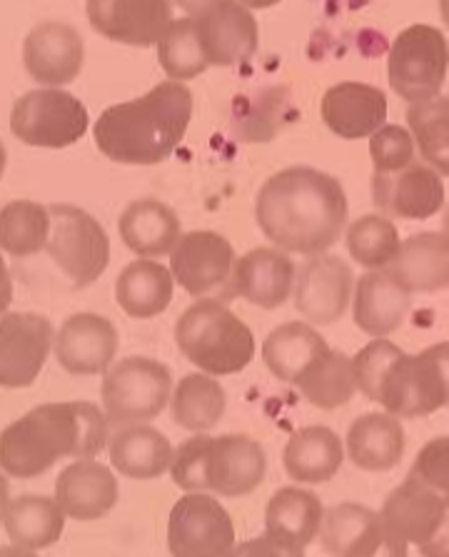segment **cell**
<instances>
[{
    "label": "cell",
    "instance_id": "1",
    "mask_svg": "<svg viewBox=\"0 0 449 557\" xmlns=\"http://www.w3.org/2000/svg\"><path fill=\"white\" fill-rule=\"evenodd\" d=\"M255 221L275 248L290 256H320L342 238L347 193L340 181L315 168H285L262 183Z\"/></svg>",
    "mask_w": 449,
    "mask_h": 557
},
{
    "label": "cell",
    "instance_id": "2",
    "mask_svg": "<svg viewBox=\"0 0 449 557\" xmlns=\"http://www.w3.org/2000/svg\"><path fill=\"white\" fill-rule=\"evenodd\" d=\"M108 428L103 408L86 400L38 405L0 433V470L30 480L58 460L98 458L110 443Z\"/></svg>",
    "mask_w": 449,
    "mask_h": 557
},
{
    "label": "cell",
    "instance_id": "3",
    "mask_svg": "<svg viewBox=\"0 0 449 557\" xmlns=\"http://www.w3.org/2000/svg\"><path fill=\"white\" fill-rule=\"evenodd\" d=\"M192 111V90L177 81H163L146 96L105 108L92 125V138L113 163L158 165L185 140Z\"/></svg>",
    "mask_w": 449,
    "mask_h": 557
},
{
    "label": "cell",
    "instance_id": "4",
    "mask_svg": "<svg viewBox=\"0 0 449 557\" xmlns=\"http://www.w3.org/2000/svg\"><path fill=\"white\" fill-rule=\"evenodd\" d=\"M364 398L404 420L427 418L449 405V343L407 356L400 345L377 337L352 358Z\"/></svg>",
    "mask_w": 449,
    "mask_h": 557
},
{
    "label": "cell",
    "instance_id": "5",
    "mask_svg": "<svg viewBox=\"0 0 449 557\" xmlns=\"http://www.w3.org/2000/svg\"><path fill=\"white\" fill-rule=\"evenodd\" d=\"M175 343L200 373L225 377L242 373L255 358V335L220 300H198L177 318Z\"/></svg>",
    "mask_w": 449,
    "mask_h": 557
},
{
    "label": "cell",
    "instance_id": "6",
    "mask_svg": "<svg viewBox=\"0 0 449 557\" xmlns=\"http://www.w3.org/2000/svg\"><path fill=\"white\" fill-rule=\"evenodd\" d=\"M173 391V373L165 362L130 356L110 366L100 385V400L110 425L128 428L163 416Z\"/></svg>",
    "mask_w": 449,
    "mask_h": 557
},
{
    "label": "cell",
    "instance_id": "7",
    "mask_svg": "<svg viewBox=\"0 0 449 557\" xmlns=\"http://www.w3.org/2000/svg\"><path fill=\"white\" fill-rule=\"evenodd\" d=\"M449 73V44L435 25L414 23L397 33L387 55V81L407 103L439 96Z\"/></svg>",
    "mask_w": 449,
    "mask_h": 557
},
{
    "label": "cell",
    "instance_id": "8",
    "mask_svg": "<svg viewBox=\"0 0 449 557\" xmlns=\"http://www.w3.org/2000/svg\"><path fill=\"white\" fill-rule=\"evenodd\" d=\"M50 238L46 252L61 268L73 288H90L110 263V238L98 218L83 208L50 206Z\"/></svg>",
    "mask_w": 449,
    "mask_h": 557
},
{
    "label": "cell",
    "instance_id": "9",
    "mask_svg": "<svg viewBox=\"0 0 449 557\" xmlns=\"http://www.w3.org/2000/svg\"><path fill=\"white\" fill-rule=\"evenodd\" d=\"M88 108L80 98L61 88H38L15 100L11 131L23 146L61 150L86 138Z\"/></svg>",
    "mask_w": 449,
    "mask_h": 557
},
{
    "label": "cell",
    "instance_id": "10",
    "mask_svg": "<svg viewBox=\"0 0 449 557\" xmlns=\"http://www.w3.org/2000/svg\"><path fill=\"white\" fill-rule=\"evenodd\" d=\"M235 547V525L223 503L208 493H185L167 518L173 557H225Z\"/></svg>",
    "mask_w": 449,
    "mask_h": 557
},
{
    "label": "cell",
    "instance_id": "11",
    "mask_svg": "<svg viewBox=\"0 0 449 557\" xmlns=\"http://www.w3.org/2000/svg\"><path fill=\"white\" fill-rule=\"evenodd\" d=\"M317 540L329 557H407L410 550L377 510L360 503H340L325 510Z\"/></svg>",
    "mask_w": 449,
    "mask_h": 557
},
{
    "label": "cell",
    "instance_id": "12",
    "mask_svg": "<svg viewBox=\"0 0 449 557\" xmlns=\"http://www.w3.org/2000/svg\"><path fill=\"white\" fill-rule=\"evenodd\" d=\"M55 331L38 312H5L0 318V387L21 391L36 383L53 350Z\"/></svg>",
    "mask_w": 449,
    "mask_h": 557
},
{
    "label": "cell",
    "instance_id": "13",
    "mask_svg": "<svg viewBox=\"0 0 449 557\" xmlns=\"http://www.w3.org/2000/svg\"><path fill=\"white\" fill-rule=\"evenodd\" d=\"M295 308L310 325H335L350 308L354 275L340 256H310L295 281Z\"/></svg>",
    "mask_w": 449,
    "mask_h": 557
},
{
    "label": "cell",
    "instance_id": "14",
    "mask_svg": "<svg viewBox=\"0 0 449 557\" xmlns=\"http://www.w3.org/2000/svg\"><path fill=\"white\" fill-rule=\"evenodd\" d=\"M86 18L121 46H158L173 25V0H86Z\"/></svg>",
    "mask_w": 449,
    "mask_h": 557
},
{
    "label": "cell",
    "instance_id": "15",
    "mask_svg": "<svg viewBox=\"0 0 449 557\" xmlns=\"http://www.w3.org/2000/svg\"><path fill=\"white\" fill-rule=\"evenodd\" d=\"M237 252L233 243L215 231H192L177 240L171 252L175 283L195 298L225 288L233 281Z\"/></svg>",
    "mask_w": 449,
    "mask_h": 557
},
{
    "label": "cell",
    "instance_id": "16",
    "mask_svg": "<svg viewBox=\"0 0 449 557\" xmlns=\"http://www.w3.org/2000/svg\"><path fill=\"white\" fill-rule=\"evenodd\" d=\"M86 61V40L63 21H43L23 40V67L43 88H61L78 78Z\"/></svg>",
    "mask_w": 449,
    "mask_h": 557
},
{
    "label": "cell",
    "instance_id": "17",
    "mask_svg": "<svg viewBox=\"0 0 449 557\" xmlns=\"http://www.w3.org/2000/svg\"><path fill=\"white\" fill-rule=\"evenodd\" d=\"M121 335L113 320L98 312H75L55 333L58 366L71 375H105L115 362Z\"/></svg>",
    "mask_w": 449,
    "mask_h": 557
},
{
    "label": "cell",
    "instance_id": "18",
    "mask_svg": "<svg viewBox=\"0 0 449 557\" xmlns=\"http://www.w3.org/2000/svg\"><path fill=\"white\" fill-rule=\"evenodd\" d=\"M372 198L387 218L429 221L445 210V183L427 163H410L402 171L372 175Z\"/></svg>",
    "mask_w": 449,
    "mask_h": 557
},
{
    "label": "cell",
    "instance_id": "19",
    "mask_svg": "<svg viewBox=\"0 0 449 557\" xmlns=\"http://www.w3.org/2000/svg\"><path fill=\"white\" fill-rule=\"evenodd\" d=\"M387 111L385 90L358 81L337 83L322 96L320 103L322 123L345 140L372 138L387 125Z\"/></svg>",
    "mask_w": 449,
    "mask_h": 557
},
{
    "label": "cell",
    "instance_id": "20",
    "mask_svg": "<svg viewBox=\"0 0 449 557\" xmlns=\"http://www.w3.org/2000/svg\"><path fill=\"white\" fill-rule=\"evenodd\" d=\"M267 475V455L250 435H217L210 445L208 493L245 497L255 493Z\"/></svg>",
    "mask_w": 449,
    "mask_h": 557
},
{
    "label": "cell",
    "instance_id": "21",
    "mask_svg": "<svg viewBox=\"0 0 449 557\" xmlns=\"http://www.w3.org/2000/svg\"><path fill=\"white\" fill-rule=\"evenodd\" d=\"M295 281H298V268L290 260V252L255 248L237 258L230 290L252 306L275 310L290 300Z\"/></svg>",
    "mask_w": 449,
    "mask_h": 557
},
{
    "label": "cell",
    "instance_id": "22",
    "mask_svg": "<svg viewBox=\"0 0 449 557\" xmlns=\"http://www.w3.org/2000/svg\"><path fill=\"white\" fill-rule=\"evenodd\" d=\"M55 500L65 518L78 522H92L105 518L115 508L121 487L115 472L96 458L73 460L55 480Z\"/></svg>",
    "mask_w": 449,
    "mask_h": 557
},
{
    "label": "cell",
    "instance_id": "23",
    "mask_svg": "<svg viewBox=\"0 0 449 557\" xmlns=\"http://www.w3.org/2000/svg\"><path fill=\"white\" fill-rule=\"evenodd\" d=\"M210 65H240L255 55L260 46L258 21L250 8L227 0L202 18H192Z\"/></svg>",
    "mask_w": 449,
    "mask_h": 557
},
{
    "label": "cell",
    "instance_id": "24",
    "mask_svg": "<svg viewBox=\"0 0 449 557\" xmlns=\"http://www.w3.org/2000/svg\"><path fill=\"white\" fill-rule=\"evenodd\" d=\"M412 310V293L389 270H364L354 281L352 320L362 333L387 337Z\"/></svg>",
    "mask_w": 449,
    "mask_h": 557
},
{
    "label": "cell",
    "instance_id": "25",
    "mask_svg": "<svg viewBox=\"0 0 449 557\" xmlns=\"http://www.w3.org/2000/svg\"><path fill=\"white\" fill-rule=\"evenodd\" d=\"M117 233L125 248L148 260L171 256L177 240L183 238L180 218L171 206L155 198L128 202L117 221Z\"/></svg>",
    "mask_w": 449,
    "mask_h": 557
},
{
    "label": "cell",
    "instance_id": "26",
    "mask_svg": "<svg viewBox=\"0 0 449 557\" xmlns=\"http://www.w3.org/2000/svg\"><path fill=\"white\" fill-rule=\"evenodd\" d=\"M407 435L400 418L389 412H364L352 420L345 437V455L354 468L387 472L404 458Z\"/></svg>",
    "mask_w": 449,
    "mask_h": 557
},
{
    "label": "cell",
    "instance_id": "27",
    "mask_svg": "<svg viewBox=\"0 0 449 557\" xmlns=\"http://www.w3.org/2000/svg\"><path fill=\"white\" fill-rule=\"evenodd\" d=\"M345 462L342 437L327 425H308L290 435L283 447L287 478L300 485L329 483Z\"/></svg>",
    "mask_w": 449,
    "mask_h": 557
},
{
    "label": "cell",
    "instance_id": "28",
    "mask_svg": "<svg viewBox=\"0 0 449 557\" xmlns=\"http://www.w3.org/2000/svg\"><path fill=\"white\" fill-rule=\"evenodd\" d=\"M333 350L315 325L292 320V323L277 325L262 343V360L265 368L277 380L298 387L304 375Z\"/></svg>",
    "mask_w": 449,
    "mask_h": 557
},
{
    "label": "cell",
    "instance_id": "29",
    "mask_svg": "<svg viewBox=\"0 0 449 557\" xmlns=\"http://www.w3.org/2000/svg\"><path fill=\"white\" fill-rule=\"evenodd\" d=\"M447 515L449 505L442 497L429 493L427 487L410 478H404V483L385 497L383 510H379V518L397 537L417 547L435 535V530L442 525Z\"/></svg>",
    "mask_w": 449,
    "mask_h": 557
},
{
    "label": "cell",
    "instance_id": "30",
    "mask_svg": "<svg viewBox=\"0 0 449 557\" xmlns=\"http://www.w3.org/2000/svg\"><path fill=\"white\" fill-rule=\"evenodd\" d=\"M110 466L130 480H155L171 472L175 447L148 423L121 428L108 443Z\"/></svg>",
    "mask_w": 449,
    "mask_h": 557
},
{
    "label": "cell",
    "instance_id": "31",
    "mask_svg": "<svg viewBox=\"0 0 449 557\" xmlns=\"http://www.w3.org/2000/svg\"><path fill=\"white\" fill-rule=\"evenodd\" d=\"M3 530L13 545L38 553L55 545L63 537L65 512L55 497L48 495H18L0 510Z\"/></svg>",
    "mask_w": 449,
    "mask_h": 557
},
{
    "label": "cell",
    "instance_id": "32",
    "mask_svg": "<svg viewBox=\"0 0 449 557\" xmlns=\"http://www.w3.org/2000/svg\"><path fill=\"white\" fill-rule=\"evenodd\" d=\"M389 273L410 293L449 288V240L445 233H417L402 240Z\"/></svg>",
    "mask_w": 449,
    "mask_h": 557
},
{
    "label": "cell",
    "instance_id": "33",
    "mask_svg": "<svg viewBox=\"0 0 449 557\" xmlns=\"http://www.w3.org/2000/svg\"><path fill=\"white\" fill-rule=\"evenodd\" d=\"M175 295V277L171 268L158 260H133L121 270L115 281V300L133 320H150L171 308Z\"/></svg>",
    "mask_w": 449,
    "mask_h": 557
},
{
    "label": "cell",
    "instance_id": "34",
    "mask_svg": "<svg viewBox=\"0 0 449 557\" xmlns=\"http://www.w3.org/2000/svg\"><path fill=\"white\" fill-rule=\"evenodd\" d=\"M322 520H325V505L304 487H279L265 505V533L295 547L315 543Z\"/></svg>",
    "mask_w": 449,
    "mask_h": 557
},
{
    "label": "cell",
    "instance_id": "35",
    "mask_svg": "<svg viewBox=\"0 0 449 557\" xmlns=\"http://www.w3.org/2000/svg\"><path fill=\"white\" fill-rule=\"evenodd\" d=\"M175 425L200 435L213 430L227 410V395L223 385L208 373H190L177 380L171 400Z\"/></svg>",
    "mask_w": 449,
    "mask_h": 557
},
{
    "label": "cell",
    "instance_id": "36",
    "mask_svg": "<svg viewBox=\"0 0 449 557\" xmlns=\"http://www.w3.org/2000/svg\"><path fill=\"white\" fill-rule=\"evenodd\" d=\"M50 210L36 200H11L0 208V250L30 258L48 248Z\"/></svg>",
    "mask_w": 449,
    "mask_h": 557
},
{
    "label": "cell",
    "instance_id": "37",
    "mask_svg": "<svg viewBox=\"0 0 449 557\" xmlns=\"http://www.w3.org/2000/svg\"><path fill=\"white\" fill-rule=\"evenodd\" d=\"M404 117L422 160L439 175H449V98L437 96L414 103Z\"/></svg>",
    "mask_w": 449,
    "mask_h": 557
},
{
    "label": "cell",
    "instance_id": "38",
    "mask_svg": "<svg viewBox=\"0 0 449 557\" xmlns=\"http://www.w3.org/2000/svg\"><path fill=\"white\" fill-rule=\"evenodd\" d=\"M302 398L320 410H337L358 393L352 358L340 350H329L298 385Z\"/></svg>",
    "mask_w": 449,
    "mask_h": 557
},
{
    "label": "cell",
    "instance_id": "39",
    "mask_svg": "<svg viewBox=\"0 0 449 557\" xmlns=\"http://www.w3.org/2000/svg\"><path fill=\"white\" fill-rule=\"evenodd\" d=\"M400 246V231L387 215H360L345 231V248L364 270L389 268Z\"/></svg>",
    "mask_w": 449,
    "mask_h": 557
},
{
    "label": "cell",
    "instance_id": "40",
    "mask_svg": "<svg viewBox=\"0 0 449 557\" xmlns=\"http://www.w3.org/2000/svg\"><path fill=\"white\" fill-rule=\"evenodd\" d=\"M158 61L163 65L167 81H192L210 67L202 50L198 25L192 18H177L158 44Z\"/></svg>",
    "mask_w": 449,
    "mask_h": 557
},
{
    "label": "cell",
    "instance_id": "41",
    "mask_svg": "<svg viewBox=\"0 0 449 557\" xmlns=\"http://www.w3.org/2000/svg\"><path fill=\"white\" fill-rule=\"evenodd\" d=\"M210 445L213 437L200 433L192 435L175 450L173 460V480L185 493H208V466H210Z\"/></svg>",
    "mask_w": 449,
    "mask_h": 557
},
{
    "label": "cell",
    "instance_id": "42",
    "mask_svg": "<svg viewBox=\"0 0 449 557\" xmlns=\"http://www.w3.org/2000/svg\"><path fill=\"white\" fill-rule=\"evenodd\" d=\"M407 478L427 487L429 493L442 497L449 505V435L432 437L429 443L422 445Z\"/></svg>",
    "mask_w": 449,
    "mask_h": 557
},
{
    "label": "cell",
    "instance_id": "43",
    "mask_svg": "<svg viewBox=\"0 0 449 557\" xmlns=\"http://www.w3.org/2000/svg\"><path fill=\"white\" fill-rule=\"evenodd\" d=\"M370 158L375 173H395L414 163V138L402 125H383L370 138Z\"/></svg>",
    "mask_w": 449,
    "mask_h": 557
},
{
    "label": "cell",
    "instance_id": "44",
    "mask_svg": "<svg viewBox=\"0 0 449 557\" xmlns=\"http://www.w3.org/2000/svg\"><path fill=\"white\" fill-rule=\"evenodd\" d=\"M225 557H304V547L287 545L283 540L262 533L245 543H235V547Z\"/></svg>",
    "mask_w": 449,
    "mask_h": 557
},
{
    "label": "cell",
    "instance_id": "45",
    "mask_svg": "<svg viewBox=\"0 0 449 557\" xmlns=\"http://www.w3.org/2000/svg\"><path fill=\"white\" fill-rule=\"evenodd\" d=\"M420 557H449V515L442 520V525L435 530L427 543H422L420 547Z\"/></svg>",
    "mask_w": 449,
    "mask_h": 557
},
{
    "label": "cell",
    "instance_id": "46",
    "mask_svg": "<svg viewBox=\"0 0 449 557\" xmlns=\"http://www.w3.org/2000/svg\"><path fill=\"white\" fill-rule=\"evenodd\" d=\"M223 3H227V0H175V5L183 13H188V18H202V15L215 11Z\"/></svg>",
    "mask_w": 449,
    "mask_h": 557
},
{
    "label": "cell",
    "instance_id": "47",
    "mask_svg": "<svg viewBox=\"0 0 449 557\" xmlns=\"http://www.w3.org/2000/svg\"><path fill=\"white\" fill-rule=\"evenodd\" d=\"M11 302H13V277L3 260V250H0V318L5 315L8 308H11Z\"/></svg>",
    "mask_w": 449,
    "mask_h": 557
},
{
    "label": "cell",
    "instance_id": "48",
    "mask_svg": "<svg viewBox=\"0 0 449 557\" xmlns=\"http://www.w3.org/2000/svg\"><path fill=\"white\" fill-rule=\"evenodd\" d=\"M237 3H242L245 8H250V11H265V8L277 5L279 0H237Z\"/></svg>",
    "mask_w": 449,
    "mask_h": 557
},
{
    "label": "cell",
    "instance_id": "49",
    "mask_svg": "<svg viewBox=\"0 0 449 557\" xmlns=\"http://www.w3.org/2000/svg\"><path fill=\"white\" fill-rule=\"evenodd\" d=\"M8 500H11V485H8V475L0 470V510L5 508Z\"/></svg>",
    "mask_w": 449,
    "mask_h": 557
},
{
    "label": "cell",
    "instance_id": "50",
    "mask_svg": "<svg viewBox=\"0 0 449 557\" xmlns=\"http://www.w3.org/2000/svg\"><path fill=\"white\" fill-rule=\"evenodd\" d=\"M0 557H38V555L30 550H23V547H18V545H13V547H5V550H0Z\"/></svg>",
    "mask_w": 449,
    "mask_h": 557
},
{
    "label": "cell",
    "instance_id": "51",
    "mask_svg": "<svg viewBox=\"0 0 449 557\" xmlns=\"http://www.w3.org/2000/svg\"><path fill=\"white\" fill-rule=\"evenodd\" d=\"M5 165H8V150L3 146V140H0V181H3L5 175Z\"/></svg>",
    "mask_w": 449,
    "mask_h": 557
},
{
    "label": "cell",
    "instance_id": "52",
    "mask_svg": "<svg viewBox=\"0 0 449 557\" xmlns=\"http://www.w3.org/2000/svg\"><path fill=\"white\" fill-rule=\"evenodd\" d=\"M439 15H442L445 25H449V0H439Z\"/></svg>",
    "mask_w": 449,
    "mask_h": 557
},
{
    "label": "cell",
    "instance_id": "53",
    "mask_svg": "<svg viewBox=\"0 0 449 557\" xmlns=\"http://www.w3.org/2000/svg\"><path fill=\"white\" fill-rule=\"evenodd\" d=\"M442 233H445V238L449 240V202L445 206V213H442Z\"/></svg>",
    "mask_w": 449,
    "mask_h": 557
},
{
    "label": "cell",
    "instance_id": "54",
    "mask_svg": "<svg viewBox=\"0 0 449 557\" xmlns=\"http://www.w3.org/2000/svg\"><path fill=\"white\" fill-rule=\"evenodd\" d=\"M0 528H3V518H0Z\"/></svg>",
    "mask_w": 449,
    "mask_h": 557
}]
</instances>
